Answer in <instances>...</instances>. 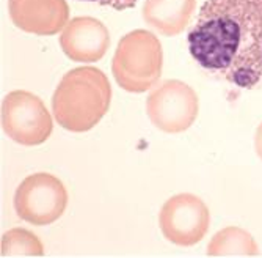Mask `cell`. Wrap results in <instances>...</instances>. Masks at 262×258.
I'll use <instances>...</instances> for the list:
<instances>
[{
    "instance_id": "6da1fadb",
    "label": "cell",
    "mask_w": 262,
    "mask_h": 258,
    "mask_svg": "<svg viewBox=\"0 0 262 258\" xmlns=\"http://www.w3.org/2000/svg\"><path fill=\"white\" fill-rule=\"evenodd\" d=\"M188 52L235 87L262 84V0H206L187 33Z\"/></svg>"
},
{
    "instance_id": "7a4b0ae2",
    "label": "cell",
    "mask_w": 262,
    "mask_h": 258,
    "mask_svg": "<svg viewBox=\"0 0 262 258\" xmlns=\"http://www.w3.org/2000/svg\"><path fill=\"white\" fill-rule=\"evenodd\" d=\"M112 88L107 76L98 68L71 69L60 81L52 110L57 123L71 132H85L96 126L107 113Z\"/></svg>"
},
{
    "instance_id": "3957f363",
    "label": "cell",
    "mask_w": 262,
    "mask_h": 258,
    "mask_svg": "<svg viewBox=\"0 0 262 258\" xmlns=\"http://www.w3.org/2000/svg\"><path fill=\"white\" fill-rule=\"evenodd\" d=\"M52 116L33 93L16 90L2 103V128L14 142L35 147L44 144L52 134Z\"/></svg>"
},
{
    "instance_id": "277c9868",
    "label": "cell",
    "mask_w": 262,
    "mask_h": 258,
    "mask_svg": "<svg viewBox=\"0 0 262 258\" xmlns=\"http://www.w3.org/2000/svg\"><path fill=\"white\" fill-rule=\"evenodd\" d=\"M68 206L64 184L51 173H33L24 180L14 194L17 216L32 225H49L60 219Z\"/></svg>"
},
{
    "instance_id": "5b68a950",
    "label": "cell",
    "mask_w": 262,
    "mask_h": 258,
    "mask_svg": "<svg viewBox=\"0 0 262 258\" xmlns=\"http://www.w3.org/2000/svg\"><path fill=\"white\" fill-rule=\"evenodd\" d=\"M151 123L163 132H182L193 125L198 115L196 93L181 81H166L151 91L146 101Z\"/></svg>"
},
{
    "instance_id": "8992f818",
    "label": "cell",
    "mask_w": 262,
    "mask_h": 258,
    "mask_svg": "<svg viewBox=\"0 0 262 258\" xmlns=\"http://www.w3.org/2000/svg\"><path fill=\"white\" fill-rule=\"evenodd\" d=\"M209 222L206 203L193 194H178L166 200L159 216L163 236L182 247L198 244L206 236Z\"/></svg>"
},
{
    "instance_id": "52a82bcc",
    "label": "cell",
    "mask_w": 262,
    "mask_h": 258,
    "mask_svg": "<svg viewBox=\"0 0 262 258\" xmlns=\"http://www.w3.org/2000/svg\"><path fill=\"white\" fill-rule=\"evenodd\" d=\"M113 76L121 88L130 93L149 90L162 73V52L156 41L148 51H134L124 39L121 48L115 54L112 65Z\"/></svg>"
},
{
    "instance_id": "ba28073f",
    "label": "cell",
    "mask_w": 262,
    "mask_h": 258,
    "mask_svg": "<svg viewBox=\"0 0 262 258\" xmlns=\"http://www.w3.org/2000/svg\"><path fill=\"white\" fill-rule=\"evenodd\" d=\"M209 256H256L257 244L251 234L239 227H226L213 234L207 246Z\"/></svg>"
},
{
    "instance_id": "9c48e42d",
    "label": "cell",
    "mask_w": 262,
    "mask_h": 258,
    "mask_svg": "<svg viewBox=\"0 0 262 258\" xmlns=\"http://www.w3.org/2000/svg\"><path fill=\"white\" fill-rule=\"evenodd\" d=\"M42 243L29 230L13 228L2 236V256H39Z\"/></svg>"
},
{
    "instance_id": "30bf717a",
    "label": "cell",
    "mask_w": 262,
    "mask_h": 258,
    "mask_svg": "<svg viewBox=\"0 0 262 258\" xmlns=\"http://www.w3.org/2000/svg\"><path fill=\"white\" fill-rule=\"evenodd\" d=\"M77 2H91V4H98L101 7H108L116 11H124L129 8H134L138 0H77Z\"/></svg>"
},
{
    "instance_id": "8fae6325",
    "label": "cell",
    "mask_w": 262,
    "mask_h": 258,
    "mask_svg": "<svg viewBox=\"0 0 262 258\" xmlns=\"http://www.w3.org/2000/svg\"><path fill=\"white\" fill-rule=\"evenodd\" d=\"M254 150H256L257 156L262 161V123L257 126L256 134H254Z\"/></svg>"
}]
</instances>
